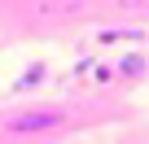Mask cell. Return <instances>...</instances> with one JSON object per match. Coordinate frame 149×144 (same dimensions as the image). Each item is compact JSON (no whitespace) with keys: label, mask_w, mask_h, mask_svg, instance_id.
<instances>
[{"label":"cell","mask_w":149,"mask_h":144,"mask_svg":"<svg viewBox=\"0 0 149 144\" xmlns=\"http://www.w3.org/2000/svg\"><path fill=\"white\" fill-rule=\"evenodd\" d=\"M57 122H61V114L48 109V114H22V118H13L9 127H13V131H44V127H57Z\"/></svg>","instance_id":"1"},{"label":"cell","mask_w":149,"mask_h":144,"mask_svg":"<svg viewBox=\"0 0 149 144\" xmlns=\"http://www.w3.org/2000/svg\"><path fill=\"white\" fill-rule=\"evenodd\" d=\"M118 74H127V79L145 74V57H136V52H132V57H123V61H118Z\"/></svg>","instance_id":"2"},{"label":"cell","mask_w":149,"mask_h":144,"mask_svg":"<svg viewBox=\"0 0 149 144\" xmlns=\"http://www.w3.org/2000/svg\"><path fill=\"white\" fill-rule=\"evenodd\" d=\"M97 39H101V44H114V39H145V31H101Z\"/></svg>","instance_id":"3"},{"label":"cell","mask_w":149,"mask_h":144,"mask_svg":"<svg viewBox=\"0 0 149 144\" xmlns=\"http://www.w3.org/2000/svg\"><path fill=\"white\" fill-rule=\"evenodd\" d=\"M40 79H44V65H31V70H26V74L18 79V92H22V88H35Z\"/></svg>","instance_id":"4"}]
</instances>
